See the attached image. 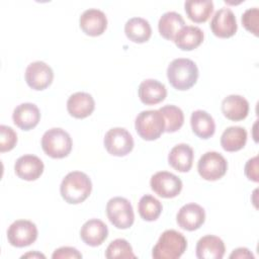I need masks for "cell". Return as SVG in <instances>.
Listing matches in <instances>:
<instances>
[{
  "instance_id": "1",
  "label": "cell",
  "mask_w": 259,
  "mask_h": 259,
  "mask_svg": "<svg viewBox=\"0 0 259 259\" xmlns=\"http://www.w3.org/2000/svg\"><path fill=\"white\" fill-rule=\"evenodd\" d=\"M92 182L89 176L81 171L68 173L62 180L60 192L64 200L70 204L83 202L91 193Z\"/></svg>"
},
{
  "instance_id": "2",
  "label": "cell",
  "mask_w": 259,
  "mask_h": 259,
  "mask_svg": "<svg viewBox=\"0 0 259 259\" xmlns=\"http://www.w3.org/2000/svg\"><path fill=\"white\" fill-rule=\"evenodd\" d=\"M169 83L177 90H188L197 81L198 69L196 64L185 58L173 60L167 68Z\"/></svg>"
},
{
  "instance_id": "3",
  "label": "cell",
  "mask_w": 259,
  "mask_h": 259,
  "mask_svg": "<svg viewBox=\"0 0 259 259\" xmlns=\"http://www.w3.org/2000/svg\"><path fill=\"white\" fill-rule=\"evenodd\" d=\"M186 248L187 241L181 233L166 230L154 246L152 256L154 259H177L182 256Z\"/></svg>"
},
{
  "instance_id": "4",
  "label": "cell",
  "mask_w": 259,
  "mask_h": 259,
  "mask_svg": "<svg viewBox=\"0 0 259 259\" xmlns=\"http://www.w3.org/2000/svg\"><path fill=\"white\" fill-rule=\"evenodd\" d=\"M72 146L70 135L61 127L48 130L41 138V148L44 152L54 159L67 157L72 150Z\"/></svg>"
},
{
  "instance_id": "5",
  "label": "cell",
  "mask_w": 259,
  "mask_h": 259,
  "mask_svg": "<svg viewBox=\"0 0 259 259\" xmlns=\"http://www.w3.org/2000/svg\"><path fill=\"white\" fill-rule=\"evenodd\" d=\"M135 127L143 140L154 141L165 132V120L159 109L144 110L137 115Z\"/></svg>"
},
{
  "instance_id": "6",
  "label": "cell",
  "mask_w": 259,
  "mask_h": 259,
  "mask_svg": "<svg viewBox=\"0 0 259 259\" xmlns=\"http://www.w3.org/2000/svg\"><path fill=\"white\" fill-rule=\"evenodd\" d=\"M106 214L109 222L117 229H128L135 221L133 206L124 197L116 196L108 200L106 204Z\"/></svg>"
},
{
  "instance_id": "7",
  "label": "cell",
  "mask_w": 259,
  "mask_h": 259,
  "mask_svg": "<svg viewBox=\"0 0 259 259\" xmlns=\"http://www.w3.org/2000/svg\"><path fill=\"white\" fill-rule=\"evenodd\" d=\"M228 162L218 152H206L198 160L197 170L201 178L208 181L221 179L227 172Z\"/></svg>"
},
{
  "instance_id": "8",
  "label": "cell",
  "mask_w": 259,
  "mask_h": 259,
  "mask_svg": "<svg viewBox=\"0 0 259 259\" xmlns=\"http://www.w3.org/2000/svg\"><path fill=\"white\" fill-rule=\"evenodd\" d=\"M103 144L110 155L122 157L133 150L134 139L124 127H113L105 134Z\"/></svg>"
},
{
  "instance_id": "9",
  "label": "cell",
  "mask_w": 259,
  "mask_h": 259,
  "mask_svg": "<svg viewBox=\"0 0 259 259\" xmlns=\"http://www.w3.org/2000/svg\"><path fill=\"white\" fill-rule=\"evenodd\" d=\"M37 238L36 226L27 220L13 222L7 230V239L10 245L23 248L31 245Z\"/></svg>"
},
{
  "instance_id": "10",
  "label": "cell",
  "mask_w": 259,
  "mask_h": 259,
  "mask_svg": "<svg viewBox=\"0 0 259 259\" xmlns=\"http://www.w3.org/2000/svg\"><path fill=\"white\" fill-rule=\"evenodd\" d=\"M150 186L157 195L163 198H173L180 193L182 181L173 173L159 171L151 177Z\"/></svg>"
},
{
  "instance_id": "11",
  "label": "cell",
  "mask_w": 259,
  "mask_h": 259,
  "mask_svg": "<svg viewBox=\"0 0 259 259\" xmlns=\"http://www.w3.org/2000/svg\"><path fill=\"white\" fill-rule=\"evenodd\" d=\"M25 81L33 90H44L48 88L54 79L52 68L42 61L30 63L25 70Z\"/></svg>"
},
{
  "instance_id": "12",
  "label": "cell",
  "mask_w": 259,
  "mask_h": 259,
  "mask_svg": "<svg viewBox=\"0 0 259 259\" xmlns=\"http://www.w3.org/2000/svg\"><path fill=\"white\" fill-rule=\"evenodd\" d=\"M209 26L212 33L221 38L233 36L238 28L234 12L227 7H223L214 13Z\"/></svg>"
},
{
  "instance_id": "13",
  "label": "cell",
  "mask_w": 259,
  "mask_h": 259,
  "mask_svg": "<svg viewBox=\"0 0 259 259\" xmlns=\"http://www.w3.org/2000/svg\"><path fill=\"white\" fill-rule=\"evenodd\" d=\"M176 221L181 229L189 232L195 231L203 225L205 211L203 207L197 203H187L178 210Z\"/></svg>"
},
{
  "instance_id": "14",
  "label": "cell",
  "mask_w": 259,
  "mask_h": 259,
  "mask_svg": "<svg viewBox=\"0 0 259 259\" xmlns=\"http://www.w3.org/2000/svg\"><path fill=\"white\" fill-rule=\"evenodd\" d=\"M79 24L87 35L98 36L106 29L107 18L103 11L96 8H89L81 14Z\"/></svg>"
},
{
  "instance_id": "15",
  "label": "cell",
  "mask_w": 259,
  "mask_h": 259,
  "mask_svg": "<svg viewBox=\"0 0 259 259\" xmlns=\"http://www.w3.org/2000/svg\"><path fill=\"white\" fill-rule=\"evenodd\" d=\"M15 174L26 181L36 180L44 172V163L35 155H23L14 164Z\"/></svg>"
},
{
  "instance_id": "16",
  "label": "cell",
  "mask_w": 259,
  "mask_h": 259,
  "mask_svg": "<svg viewBox=\"0 0 259 259\" xmlns=\"http://www.w3.org/2000/svg\"><path fill=\"white\" fill-rule=\"evenodd\" d=\"M12 119L16 126L23 131H29L35 127L40 119L38 107L29 102L17 105L12 113Z\"/></svg>"
},
{
  "instance_id": "17",
  "label": "cell",
  "mask_w": 259,
  "mask_h": 259,
  "mask_svg": "<svg viewBox=\"0 0 259 259\" xmlns=\"http://www.w3.org/2000/svg\"><path fill=\"white\" fill-rule=\"evenodd\" d=\"M108 236L107 226L98 219H91L84 223L80 230L82 241L91 247L101 245Z\"/></svg>"
},
{
  "instance_id": "18",
  "label": "cell",
  "mask_w": 259,
  "mask_h": 259,
  "mask_svg": "<svg viewBox=\"0 0 259 259\" xmlns=\"http://www.w3.org/2000/svg\"><path fill=\"white\" fill-rule=\"evenodd\" d=\"M195 251L198 259H222L225 255L226 247L221 238L206 235L197 241Z\"/></svg>"
},
{
  "instance_id": "19",
  "label": "cell",
  "mask_w": 259,
  "mask_h": 259,
  "mask_svg": "<svg viewBox=\"0 0 259 259\" xmlns=\"http://www.w3.org/2000/svg\"><path fill=\"white\" fill-rule=\"evenodd\" d=\"M95 108L93 97L86 92H76L67 101V110L75 118H85L89 116Z\"/></svg>"
},
{
  "instance_id": "20",
  "label": "cell",
  "mask_w": 259,
  "mask_h": 259,
  "mask_svg": "<svg viewBox=\"0 0 259 259\" xmlns=\"http://www.w3.org/2000/svg\"><path fill=\"white\" fill-rule=\"evenodd\" d=\"M139 97L144 104L153 105L165 99L167 89L165 85L155 79H146L139 86Z\"/></svg>"
},
{
  "instance_id": "21",
  "label": "cell",
  "mask_w": 259,
  "mask_h": 259,
  "mask_svg": "<svg viewBox=\"0 0 259 259\" xmlns=\"http://www.w3.org/2000/svg\"><path fill=\"white\" fill-rule=\"evenodd\" d=\"M222 112L230 120H242L248 115L249 102L241 95H229L222 101Z\"/></svg>"
},
{
  "instance_id": "22",
  "label": "cell",
  "mask_w": 259,
  "mask_h": 259,
  "mask_svg": "<svg viewBox=\"0 0 259 259\" xmlns=\"http://www.w3.org/2000/svg\"><path fill=\"white\" fill-rule=\"evenodd\" d=\"M193 150L187 144H178L174 146L169 155H168V163L179 172H188L193 163Z\"/></svg>"
},
{
  "instance_id": "23",
  "label": "cell",
  "mask_w": 259,
  "mask_h": 259,
  "mask_svg": "<svg viewBox=\"0 0 259 259\" xmlns=\"http://www.w3.org/2000/svg\"><path fill=\"white\" fill-rule=\"evenodd\" d=\"M203 31L194 25L183 26L175 35L174 42L182 51H192L203 41Z\"/></svg>"
},
{
  "instance_id": "24",
  "label": "cell",
  "mask_w": 259,
  "mask_h": 259,
  "mask_svg": "<svg viewBox=\"0 0 259 259\" xmlns=\"http://www.w3.org/2000/svg\"><path fill=\"white\" fill-rule=\"evenodd\" d=\"M190 124L192 132L203 140L210 138L215 132V123L212 116L204 110L193 111L190 116Z\"/></svg>"
},
{
  "instance_id": "25",
  "label": "cell",
  "mask_w": 259,
  "mask_h": 259,
  "mask_svg": "<svg viewBox=\"0 0 259 259\" xmlns=\"http://www.w3.org/2000/svg\"><path fill=\"white\" fill-rule=\"evenodd\" d=\"M124 32L127 38L137 44H143L149 40L152 34V28L148 20L142 17H133L124 25Z\"/></svg>"
},
{
  "instance_id": "26",
  "label": "cell",
  "mask_w": 259,
  "mask_h": 259,
  "mask_svg": "<svg viewBox=\"0 0 259 259\" xmlns=\"http://www.w3.org/2000/svg\"><path fill=\"white\" fill-rule=\"evenodd\" d=\"M183 26H185V21L182 15L175 11L164 13L158 22L160 34L168 40H174L175 35Z\"/></svg>"
},
{
  "instance_id": "27",
  "label": "cell",
  "mask_w": 259,
  "mask_h": 259,
  "mask_svg": "<svg viewBox=\"0 0 259 259\" xmlns=\"http://www.w3.org/2000/svg\"><path fill=\"white\" fill-rule=\"evenodd\" d=\"M247 142V132L242 126H229L221 137V146L227 152H237L244 148Z\"/></svg>"
},
{
  "instance_id": "28",
  "label": "cell",
  "mask_w": 259,
  "mask_h": 259,
  "mask_svg": "<svg viewBox=\"0 0 259 259\" xmlns=\"http://www.w3.org/2000/svg\"><path fill=\"white\" fill-rule=\"evenodd\" d=\"M184 9L191 21L201 23L210 17L213 3L211 0H188L184 3Z\"/></svg>"
},
{
  "instance_id": "29",
  "label": "cell",
  "mask_w": 259,
  "mask_h": 259,
  "mask_svg": "<svg viewBox=\"0 0 259 259\" xmlns=\"http://www.w3.org/2000/svg\"><path fill=\"white\" fill-rule=\"evenodd\" d=\"M162 209V203L150 194L142 196L138 204V210L141 218L147 222L156 221L160 217Z\"/></svg>"
},
{
  "instance_id": "30",
  "label": "cell",
  "mask_w": 259,
  "mask_h": 259,
  "mask_svg": "<svg viewBox=\"0 0 259 259\" xmlns=\"http://www.w3.org/2000/svg\"><path fill=\"white\" fill-rule=\"evenodd\" d=\"M159 111L162 113L165 120V132L175 133L183 125L184 114L179 107L168 104L162 106Z\"/></svg>"
},
{
  "instance_id": "31",
  "label": "cell",
  "mask_w": 259,
  "mask_h": 259,
  "mask_svg": "<svg viewBox=\"0 0 259 259\" xmlns=\"http://www.w3.org/2000/svg\"><path fill=\"white\" fill-rule=\"evenodd\" d=\"M105 257L108 259L112 258H137L133 252L131 244L124 239H116L108 245L105 251Z\"/></svg>"
},
{
  "instance_id": "32",
  "label": "cell",
  "mask_w": 259,
  "mask_h": 259,
  "mask_svg": "<svg viewBox=\"0 0 259 259\" xmlns=\"http://www.w3.org/2000/svg\"><path fill=\"white\" fill-rule=\"evenodd\" d=\"M17 143V135L10 126L0 125V152H8L12 150Z\"/></svg>"
},
{
  "instance_id": "33",
  "label": "cell",
  "mask_w": 259,
  "mask_h": 259,
  "mask_svg": "<svg viewBox=\"0 0 259 259\" xmlns=\"http://www.w3.org/2000/svg\"><path fill=\"white\" fill-rule=\"evenodd\" d=\"M258 18L259 10L257 7L249 8L242 14L243 26L256 36L258 35Z\"/></svg>"
},
{
  "instance_id": "34",
  "label": "cell",
  "mask_w": 259,
  "mask_h": 259,
  "mask_svg": "<svg viewBox=\"0 0 259 259\" xmlns=\"http://www.w3.org/2000/svg\"><path fill=\"white\" fill-rule=\"evenodd\" d=\"M53 259H66V258H82V254L75 248L73 247H61L57 250L52 255Z\"/></svg>"
},
{
  "instance_id": "35",
  "label": "cell",
  "mask_w": 259,
  "mask_h": 259,
  "mask_svg": "<svg viewBox=\"0 0 259 259\" xmlns=\"http://www.w3.org/2000/svg\"><path fill=\"white\" fill-rule=\"evenodd\" d=\"M245 175L248 179L258 182V156H255L246 162Z\"/></svg>"
},
{
  "instance_id": "36",
  "label": "cell",
  "mask_w": 259,
  "mask_h": 259,
  "mask_svg": "<svg viewBox=\"0 0 259 259\" xmlns=\"http://www.w3.org/2000/svg\"><path fill=\"white\" fill-rule=\"evenodd\" d=\"M230 258H239V259H246V258H251L254 259V255L249 251L247 248H237L232 252L230 255Z\"/></svg>"
},
{
  "instance_id": "37",
  "label": "cell",
  "mask_w": 259,
  "mask_h": 259,
  "mask_svg": "<svg viewBox=\"0 0 259 259\" xmlns=\"http://www.w3.org/2000/svg\"><path fill=\"white\" fill-rule=\"evenodd\" d=\"M27 257H37V258H46L45 257V255H42V254H40V253H27V254H25V255H23V256H21V258H27Z\"/></svg>"
}]
</instances>
